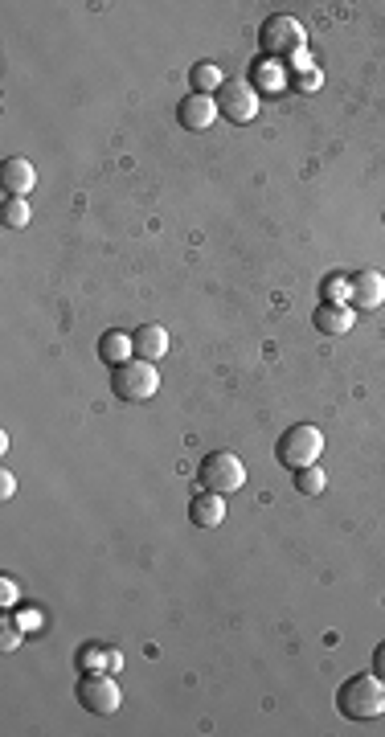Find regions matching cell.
Segmentation results:
<instances>
[{
  "label": "cell",
  "instance_id": "obj_1",
  "mask_svg": "<svg viewBox=\"0 0 385 737\" xmlns=\"http://www.w3.org/2000/svg\"><path fill=\"white\" fill-rule=\"evenodd\" d=\"M336 705L349 721H373L385 713V680L377 672H361L349 676L336 692Z\"/></svg>",
  "mask_w": 385,
  "mask_h": 737
},
{
  "label": "cell",
  "instance_id": "obj_2",
  "mask_svg": "<svg viewBox=\"0 0 385 737\" xmlns=\"http://www.w3.org/2000/svg\"><path fill=\"white\" fill-rule=\"evenodd\" d=\"M320 455H324V435H320V426H312V422L291 426L287 435L275 443V459L283 467H291V471H304V467L320 463Z\"/></svg>",
  "mask_w": 385,
  "mask_h": 737
},
{
  "label": "cell",
  "instance_id": "obj_3",
  "mask_svg": "<svg viewBox=\"0 0 385 737\" xmlns=\"http://www.w3.org/2000/svg\"><path fill=\"white\" fill-rule=\"evenodd\" d=\"M197 480L205 492H218V496H234L242 484H246V467L234 451H209L197 467Z\"/></svg>",
  "mask_w": 385,
  "mask_h": 737
},
{
  "label": "cell",
  "instance_id": "obj_4",
  "mask_svg": "<svg viewBox=\"0 0 385 737\" xmlns=\"http://www.w3.org/2000/svg\"><path fill=\"white\" fill-rule=\"evenodd\" d=\"M111 389H115V398H123V402H148V398H156V389H160V369L152 361L132 357V361H123L111 373Z\"/></svg>",
  "mask_w": 385,
  "mask_h": 737
},
{
  "label": "cell",
  "instance_id": "obj_5",
  "mask_svg": "<svg viewBox=\"0 0 385 737\" xmlns=\"http://www.w3.org/2000/svg\"><path fill=\"white\" fill-rule=\"evenodd\" d=\"M304 41H308L304 25H299L295 17H287V13L267 17V25L259 33V46H263L267 58H299L304 54Z\"/></svg>",
  "mask_w": 385,
  "mask_h": 737
},
{
  "label": "cell",
  "instance_id": "obj_6",
  "mask_svg": "<svg viewBox=\"0 0 385 737\" xmlns=\"http://www.w3.org/2000/svg\"><path fill=\"white\" fill-rule=\"evenodd\" d=\"M78 701H82V709H87V713L111 717V713H119V705H123V692H119V684H115L111 676L87 672V676H82V684H78Z\"/></svg>",
  "mask_w": 385,
  "mask_h": 737
},
{
  "label": "cell",
  "instance_id": "obj_7",
  "mask_svg": "<svg viewBox=\"0 0 385 737\" xmlns=\"http://www.w3.org/2000/svg\"><path fill=\"white\" fill-rule=\"evenodd\" d=\"M218 111H222L230 123H254V115H259V91H254V82H246V78L222 82V91H218Z\"/></svg>",
  "mask_w": 385,
  "mask_h": 737
},
{
  "label": "cell",
  "instance_id": "obj_8",
  "mask_svg": "<svg viewBox=\"0 0 385 737\" xmlns=\"http://www.w3.org/2000/svg\"><path fill=\"white\" fill-rule=\"evenodd\" d=\"M349 303L357 312H373L385 303V275L381 271H361L349 279Z\"/></svg>",
  "mask_w": 385,
  "mask_h": 737
},
{
  "label": "cell",
  "instance_id": "obj_9",
  "mask_svg": "<svg viewBox=\"0 0 385 737\" xmlns=\"http://www.w3.org/2000/svg\"><path fill=\"white\" fill-rule=\"evenodd\" d=\"M218 99H209V95H189L181 107H177V119H181V127H189V132H209L213 123H218Z\"/></svg>",
  "mask_w": 385,
  "mask_h": 737
},
{
  "label": "cell",
  "instance_id": "obj_10",
  "mask_svg": "<svg viewBox=\"0 0 385 737\" xmlns=\"http://www.w3.org/2000/svg\"><path fill=\"white\" fill-rule=\"evenodd\" d=\"M0 185H5L9 197H29V189L37 185V168L25 156H9L0 164Z\"/></svg>",
  "mask_w": 385,
  "mask_h": 737
},
{
  "label": "cell",
  "instance_id": "obj_11",
  "mask_svg": "<svg viewBox=\"0 0 385 737\" xmlns=\"http://www.w3.org/2000/svg\"><path fill=\"white\" fill-rule=\"evenodd\" d=\"M189 520L197 529H218L222 520H226V496H218V492H197L193 500H189Z\"/></svg>",
  "mask_w": 385,
  "mask_h": 737
},
{
  "label": "cell",
  "instance_id": "obj_12",
  "mask_svg": "<svg viewBox=\"0 0 385 737\" xmlns=\"http://www.w3.org/2000/svg\"><path fill=\"white\" fill-rule=\"evenodd\" d=\"M132 344H136V357H140V361L160 365V361L168 357V332H164L160 324H144V328H136V332H132Z\"/></svg>",
  "mask_w": 385,
  "mask_h": 737
},
{
  "label": "cell",
  "instance_id": "obj_13",
  "mask_svg": "<svg viewBox=\"0 0 385 737\" xmlns=\"http://www.w3.org/2000/svg\"><path fill=\"white\" fill-rule=\"evenodd\" d=\"M312 320H316V328H320L324 336H345V332H353V324H357V316H353L349 303H320Z\"/></svg>",
  "mask_w": 385,
  "mask_h": 737
},
{
  "label": "cell",
  "instance_id": "obj_14",
  "mask_svg": "<svg viewBox=\"0 0 385 737\" xmlns=\"http://www.w3.org/2000/svg\"><path fill=\"white\" fill-rule=\"evenodd\" d=\"M136 357V344H132V332H119V328H111V332H103L99 336V361L103 365H123V361H132Z\"/></svg>",
  "mask_w": 385,
  "mask_h": 737
},
{
  "label": "cell",
  "instance_id": "obj_15",
  "mask_svg": "<svg viewBox=\"0 0 385 737\" xmlns=\"http://www.w3.org/2000/svg\"><path fill=\"white\" fill-rule=\"evenodd\" d=\"M328 488V475H324V467H304V471H295V492L299 496H320Z\"/></svg>",
  "mask_w": 385,
  "mask_h": 737
},
{
  "label": "cell",
  "instance_id": "obj_16",
  "mask_svg": "<svg viewBox=\"0 0 385 737\" xmlns=\"http://www.w3.org/2000/svg\"><path fill=\"white\" fill-rule=\"evenodd\" d=\"M189 78H193V86H197V95L222 91V66H213V62H197Z\"/></svg>",
  "mask_w": 385,
  "mask_h": 737
},
{
  "label": "cell",
  "instance_id": "obj_17",
  "mask_svg": "<svg viewBox=\"0 0 385 737\" xmlns=\"http://www.w3.org/2000/svg\"><path fill=\"white\" fill-rule=\"evenodd\" d=\"M29 218H33V209H29L25 197H9V201H5V226L21 230V226H29Z\"/></svg>",
  "mask_w": 385,
  "mask_h": 737
},
{
  "label": "cell",
  "instance_id": "obj_18",
  "mask_svg": "<svg viewBox=\"0 0 385 737\" xmlns=\"http://www.w3.org/2000/svg\"><path fill=\"white\" fill-rule=\"evenodd\" d=\"M13 602H17V582L0 578V606H13Z\"/></svg>",
  "mask_w": 385,
  "mask_h": 737
},
{
  "label": "cell",
  "instance_id": "obj_19",
  "mask_svg": "<svg viewBox=\"0 0 385 737\" xmlns=\"http://www.w3.org/2000/svg\"><path fill=\"white\" fill-rule=\"evenodd\" d=\"M0 631H5V635H0V647H5V652H13V647L21 643V635H17V627H13V623H0Z\"/></svg>",
  "mask_w": 385,
  "mask_h": 737
},
{
  "label": "cell",
  "instance_id": "obj_20",
  "mask_svg": "<svg viewBox=\"0 0 385 737\" xmlns=\"http://www.w3.org/2000/svg\"><path fill=\"white\" fill-rule=\"evenodd\" d=\"M13 492H17L13 471H0V500H13Z\"/></svg>",
  "mask_w": 385,
  "mask_h": 737
},
{
  "label": "cell",
  "instance_id": "obj_21",
  "mask_svg": "<svg viewBox=\"0 0 385 737\" xmlns=\"http://www.w3.org/2000/svg\"><path fill=\"white\" fill-rule=\"evenodd\" d=\"M316 82H320V78H316V70H299V78H295V86H299V91H312Z\"/></svg>",
  "mask_w": 385,
  "mask_h": 737
},
{
  "label": "cell",
  "instance_id": "obj_22",
  "mask_svg": "<svg viewBox=\"0 0 385 737\" xmlns=\"http://www.w3.org/2000/svg\"><path fill=\"white\" fill-rule=\"evenodd\" d=\"M373 672L385 680V643H377V652H373Z\"/></svg>",
  "mask_w": 385,
  "mask_h": 737
},
{
  "label": "cell",
  "instance_id": "obj_23",
  "mask_svg": "<svg viewBox=\"0 0 385 737\" xmlns=\"http://www.w3.org/2000/svg\"><path fill=\"white\" fill-rule=\"evenodd\" d=\"M82 668L95 672V668H99V652H91V647H87V652H82Z\"/></svg>",
  "mask_w": 385,
  "mask_h": 737
}]
</instances>
